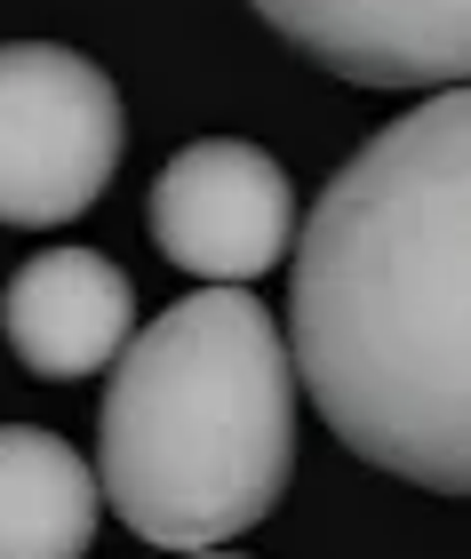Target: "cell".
I'll return each instance as SVG.
<instances>
[{"instance_id": "6da1fadb", "label": "cell", "mask_w": 471, "mask_h": 559, "mask_svg": "<svg viewBox=\"0 0 471 559\" xmlns=\"http://www.w3.org/2000/svg\"><path fill=\"white\" fill-rule=\"evenodd\" d=\"M288 360L360 464L471 496V88L376 129L312 200Z\"/></svg>"}, {"instance_id": "7a4b0ae2", "label": "cell", "mask_w": 471, "mask_h": 559, "mask_svg": "<svg viewBox=\"0 0 471 559\" xmlns=\"http://www.w3.org/2000/svg\"><path fill=\"white\" fill-rule=\"evenodd\" d=\"M295 472V360L247 288L153 312L96 408V488L129 536L216 551L271 520Z\"/></svg>"}, {"instance_id": "3957f363", "label": "cell", "mask_w": 471, "mask_h": 559, "mask_svg": "<svg viewBox=\"0 0 471 559\" xmlns=\"http://www.w3.org/2000/svg\"><path fill=\"white\" fill-rule=\"evenodd\" d=\"M129 120L112 81L57 40H0V224H72L105 200Z\"/></svg>"}, {"instance_id": "277c9868", "label": "cell", "mask_w": 471, "mask_h": 559, "mask_svg": "<svg viewBox=\"0 0 471 559\" xmlns=\"http://www.w3.org/2000/svg\"><path fill=\"white\" fill-rule=\"evenodd\" d=\"M153 240L177 272L208 280V288H240V280L271 272L295 248L288 168L240 136L184 144L153 185Z\"/></svg>"}, {"instance_id": "5b68a950", "label": "cell", "mask_w": 471, "mask_h": 559, "mask_svg": "<svg viewBox=\"0 0 471 559\" xmlns=\"http://www.w3.org/2000/svg\"><path fill=\"white\" fill-rule=\"evenodd\" d=\"M352 88H471V0H247Z\"/></svg>"}, {"instance_id": "8992f818", "label": "cell", "mask_w": 471, "mask_h": 559, "mask_svg": "<svg viewBox=\"0 0 471 559\" xmlns=\"http://www.w3.org/2000/svg\"><path fill=\"white\" fill-rule=\"evenodd\" d=\"M0 336L33 376L81 384L96 368H120V352L136 344V288L96 248H40L0 288Z\"/></svg>"}, {"instance_id": "52a82bcc", "label": "cell", "mask_w": 471, "mask_h": 559, "mask_svg": "<svg viewBox=\"0 0 471 559\" xmlns=\"http://www.w3.org/2000/svg\"><path fill=\"white\" fill-rule=\"evenodd\" d=\"M96 503L88 455L40 424H0V559H88Z\"/></svg>"}, {"instance_id": "ba28073f", "label": "cell", "mask_w": 471, "mask_h": 559, "mask_svg": "<svg viewBox=\"0 0 471 559\" xmlns=\"http://www.w3.org/2000/svg\"><path fill=\"white\" fill-rule=\"evenodd\" d=\"M192 559H240V551H192Z\"/></svg>"}]
</instances>
